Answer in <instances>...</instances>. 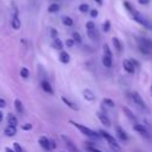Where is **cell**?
Instances as JSON below:
<instances>
[{
	"instance_id": "1",
	"label": "cell",
	"mask_w": 152,
	"mask_h": 152,
	"mask_svg": "<svg viewBox=\"0 0 152 152\" xmlns=\"http://www.w3.org/2000/svg\"><path fill=\"white\" fill-rule=\"evenodd\" d=\"M124 5H125V7H126L131 13H132V17H133V19H134L135 21H138L139 24H141V25H142V26H145L146 28H152V25H151V24H150V23H148L144 17H141V15H140V14H139V13H138V12H137V11H135V10H134V8H133V7L127 2V1H125V2H124Z\"/></svg>"
},
{
	"instance_id": "2",
	"label": "cell",
	"mask_w": 152,
	"mask_h": 152,
	"mask_svg": "<svg viewBox=\"0 0 152 152\" xmlns=\"http://www.w3.org/2000/svg\"><path fill=\"white\" fill-rule=\"evenodd\" d=\"M99 134L107 141V144H108V146L114 151V152H121V147H120V145L118 144V141L114 139V137L113 135H110L108 132H104V131H100L99 132Z\"/></svg>"
},
{
	"instance_id": "3",
	"label": "cell",
	"mask_w": 152,
	"mask_h": 152,
	"mask_svg": "<svg viewBox=\"0 0 152 152\" xmlns=\"http://www.w3.org/2000/svg\"><path fill=\"white\" fill-rule=\"evenodd\" d=\"M72 126H75L82 134H84L86 137H89V138H99L100 137V134L99 133H96L95 131H93L91 128H89V127H87V126H84V125H81V124H78V122H75V121H72V120H70L69 121Z\"/></svg>"
},
{
	"instance_id": "4",
	"label": "cell",
	"mask_w": 152,
	"mask_h": 152,
	"mask_svg": "<svg viewBox=\"0 0 152 152\" xmlns=\"http://www.w3.org/2000/svg\"><path fill=\"white\" fill-rule=\"evenodd\" d=\"M102 63L106 68H110L112 66V51L109 49V46L107 44L103 45V56H102Z\"/></svg>"
},
{
	"instance_id": "5",
	"label": "cell",
	"mask_w": 152,
	"mask_h": 152,
	"mask_svg": "<svg viewBox=\"0 0 152 152\" xmlns=\"http://www.w3.org/2000/svg\"><path fill=\"white\" fill-rule=\"evenodd\" d=\"M131 97H132V100H133V102H134V104H137L139 108H141V109H146V104H145V102H144V100H142V97L139 95V93L138 91H133L132 94H131Z\"/></svg>"
},
{
	"instance_id": "6",
	"label": "cell",
	"mask_w": 152,
	"mask_h": 152,
	"mask_svg": "<svg viewBox=\"0 0 152 152\" xmlns=\"http://www.w3.org/2000/svg\"><path fill=\"white\" fill-rule=\"evenodd\" d=\"M133 129L137 131V132H138L140 135H142L144 138L150 139V132L147 131V128H146L144 125H141V124H135V125L133 126Z\"/></svg>"
},
{
	"instance_id": "7",
	"label": "cell",
	"mask_w": 152,
	"mask_h": 152,
	"mask_svg": "<svg viewBox=\"0 0 152 152\" xmlns=\"http://www.w3.org/2000/svg\"><path fill=\"white\" fill-rule=\"evenodd\" d=\"M62 139L64 140V142H65V145H66V147L70 152H80L78 148L76 147V145L70 140V138H68L66 135H62Z\"/></svg>"
},
{
	"instance_id": "8",
	"label": "cell",
	"mask_w": 152,
	"mask_h": 152,
	"mask_svg": "<svg viewBox=\"0 0 152 152\" xmlns=\"http://www.w3.org/2000/svg\"><path fill=\"white\" fill-rule=\"evenodd\" d=\"M115 132H116V135H118L119 140H121V141H124V142H127V141H128V135H127V133H126L120 126H116V127H115Z\"/></svg>"
},
{
	"instance_id": "9",
	"label": "cell",
	"mask_w": 152,
	"mask_h": 152,
	"mask_svg": "<svg viewBox=\"0 0 152 152\" xmlns=\"http://www.w3.org/2000/svg\"><path fill=\"white\" fill-rule=\"evenodd\" d=\"M122 66H124V70L126 71V72H128L129 75H132V74H134V66H133V64L131 63V61L129 59H124L122 61Z\"/></svg>"
},
{
	"instance_id": "10",
	"label": "cell",
	"mask_w": 152,
	"mask_h": 152,
	"mask_svg": "<svg viewBox=\"0 0 152 152\" xmlns=\"http://www.w3.org/2000/svg\"><path fill=\"white\" fill-rule=\"evenodd\" d=\"M96 115H97L99 120H100L106 127H110V120H109V118H108L104 113H102V112H97Z\"/></svg>"
},
{
	"instance_id": "11",
	"label": "cell",
	"mask_w": 152,
	"mask_h": 152,
	"mask_svg": "<svg viewBox=\"0 0 152 152\" xmlns=\"http://www.w3.org/2000/svg\"><path fill=\"white\" fill-rule=\"evenodd\" d=\"M139 45L144 46L145 49H147L148 51L152 52V40L148 38H139Z\"/></svg>"
},
{
	"instance_id": "12",
	"label": "cell",
	"mask_w": 152,
	"mask_h": 152,
	"mask_svg": "<svg viewBox=\"0 0 152 152\" xmlns=\"http://www.w3.org/2000/svg\"><path fill=\"white\" fill-rule=\"evenodd\" d=\"M38 142H39V145H40L44 150H46V151H50V150H51L50 140H49L46 137H40V138H39V140H38Z\"/></svg>"
},
{
	"instance_id": "13",
	"label": "cell",
	"mask_w": 152,
	"mask_h": 152,
	"mask_svg": "<svg viewBox=\"0 0 152 152\" xmlns=\"http://www.w3.org/2000/svg\"><path fill=\"white\" fill-rule=\"evenodd\" d=\"M122 112L125 113V115H126L131 121H134V122L137 124V118H135V115L132 113V110H131L128 107H126V106H125V107H122Z\"/></svg>"
},
{
	"instance_id": "14",
	"label": "cell",
	"mask_w": 152,
	"mask_h": 152,
	"mask_svg": "<svg viewBox=\"0 0 152 152\" xmlns=\"http://www.w3.org/2000/svg\"><path fill=\"white\" fill-rule=\"evenodd\" d=\"M4 133H5V135L6 137H14L15 134H17V128H15V126H7L5 129H4Z\"/></svg>"
},
{
	"instance_id": "15",
	"label": "cell",
	"mask_w": 152,
	"mask_h": 152,
	"mask_svg": "<svg viewBox=\"0 0 152 152\" xmlns=\"http://www.w3.org/2000/svg\"><path fill=\"white\" fill-rule=\"evenodd\" d=\"M61 99H62L63 103H64L66 107H69V108H70V109H72V110H78V107H77V106H76L74 102H71L69 99H66L65 96H62Z\"/></svg>"
},
{
	"instance_id": "16",
	"label": "cell",
	"mask_w": 152,
	"mask_h": 152,
	"mask_svg": "<svg viewBox=\"0 0 152 152\" xmlns=\"http://www.w3.org/2000/svg\"><path fill=\"white\" fill-rule=\"evenodd\" d=\"M83 97L87 101H94L95 100V94L90 90V89H84L83 90Z\"/></svg>"
},
{
	"instance_id": "17",
	"label": "cell",
	"mask_w": 152,
	"mask_h": 152,
	"mask_svg": "<svg viewBox=\"0 0 152 152\" xmlns=\"http://www.w3.org/2000/svg\"><path fill=\"white\" fill-rule=\"evenodd\" d=\"M42 89H43L45 93H48V94H53V89H52L51 84H50L48 81H43V82H42Z\"/></svg>"
},
{
	"instance_id": "18",
	"label": "cell",
	"mask_w": 152,
	"mask_h": 152,
	"mask_svg": "<svg viewBox=\"0 0 152 152\" xmlns=\"http://www.w3.org/2000/svg\"><path fill=\"white\" fill-rule=\"evenodd\" d=\"M59 61H61L62 63H64V64L69 63V61H70L69 53H68L66 51H61V53H59Z\"/></svg>"
},
{
	"instance_id": "19",
	"label": "cell",
	"mask_w": 152,
	"mask_h": 152,
	"mask_svg": "<svg viewBox=\"0 0 152 152\" xmlns=\"http://www.w3.org/2000/svg\"><path fill=\"white\" fill-rule=\"evenodd\" d=\"M12 27L14 28V30H19L20 28V20H19V18H18V14H14L13 15V18H12Z\"/></svg>"
},
{
	"instance_id": "20",
	"label": "cell",
	"mask_w": 152,
	"mask_h": 152,
	"mask_svg": "<svg viewBox=\"0 0 152 152\" xmlns=\"http://www.w3.org/2000/svg\"><path fill=\"white\" fill-rule=\"evenodd\" d=\"M87 33H88V37H89L91 40H99V33H97L96 28L87 30Z\"/></svg>"
},
{
	"instance_id": "21",
	"label": "cell",
	"mask_w": 152,
	"mask_h": 152,
	"mask_svg": "<svg viewBox=\"0 0 152 152\" xmlns=\"http://www.w3.org/2000/svg\"><path fill=\"white\" fill-rule=\"evenodd\" d=\"M112 43H113L115 50H116L118 52H121V50H122V45H121V42L119 40V38L113 37V38H112Z\"/></svg>"
},
{
	"instance_id": "22",
	"label": "cell",
	"mask_w": 152,
	"mask_h": 152,
	"mask_svg": "<svg viewBox=\"0 0 152 152\" xmlns=\"http://www.w3.org/2000/svg\"><path fill=\"white\" fill-rule=\"evenodd\" d=\"M7 122H8L10 126H17L18 119H17L13 114H8V116H7Z\"/></svg>"
},
{
	"instance_id": "23",
	"label": "cell",
	"mask_w": 152,
	"mask_h": 152,
	"mask_svg": "<svg viewBox=\"0 0 152 152\" xmlns=\"http://www.w3.org/2000/svg\"><path fill=\"white\" fill-rule=\"evenodd\" d=\"M14 107H15V109H17V112L19 113V114H21L23 112H24V107H23V103H21V101L20 100H14Z\"/></svg>"
},
{
	"instance_id": "24",
	"label": "cell",
	"mask_w": 152,
	"mask_h": 152,
	"mask_svg": "<svg viewBox=\"0 0 152 152\" xmlns=\"http://www.w3.org/2000/svg\"><path fill=\"white\" fill-rule=\"evenodd\" d=\"M62 21L65 26H72L74 25V20L70 18V17H63L62 18Z\"/></svg>"
},
{
	"instance_id": "25",
	"label": "cell",
	"mask_w": 152,
	"mask_h": 152,
	"mask_svg": "<svg viewBox=\"0 0 152 152\" xmlns=\"http://www.w3.org/2000/svg\"><path fill=\"white\" fill-rule=\"evenodd\" d=\"M53 46H55L57 50H62V49H63V43H62V40L58 39V38H55V39H53Z\"/></svg>"
},
{
	"instance_id": "26",
	"label": "cell",
	"mask_w": 152,
	"mask_h": 152,
	"mask_svg": "<svg viewBox=\"0 0 152 152\" xmlns=\"http://www.w3.org/2000/svg\"><path fill=\"white\" fill-rule=\"evenodd\" d=\"M48 11H49L50 13H55V12H58V11H59V5H58V4H52V5H50V6H49Z\"/></svg>"
},
{
	"instance_id": "27",
	"label": "cell",
	"mask_w": 152,
	"mask_h": 152,
	"mask_svg": "<svg viewBox=\"0 0 152 152\" xmlns=\"http://www.w3.org/2000/svg\"><path fill=\"white\" fill-rule=\"evenodd\" d=\"M102 103H103V104H106V106H108L109 108H113V107L115 106L114 101H113V100H110V99H103V100H102Z\"/></svg>"
},
{
	"instance_id": "28",
	"label": "cell",
	"mask_w": 152,
	"mask_h": 152,
	"mask_svg": "<svg viewBox=\"0 0 152 152\" xmlns=\"http://www.w3.org/2000/svg\"><path fill=\"white\" fill-rule=\"evenodd\" d=\"M72 40L76 42V43H81L82 42V38H81V34L78 32H72Z\"/></svg>"
},
{
	"instance_id": "29",
	"label": "cell",
	"mask_w": 152,
	"mask_h": 152,
	"mask_svg": "<svg viewBox=\"0 0 152 152\" xmlns=\"http://www.w3.org/2000/svg\"><path fill=\"white\" fill-rule=\"evenodd\" d=\"M28 75H30V71H28L27 68H21V69H20V76H21L23 78H27Z\"/></svg>"
},
{
	"instance_id": "30",
	"label": "cell",
	"mask_w": 152,
	"mask_h": 152,
	"mask_svg": "<svg viewBox=\"0 0 152 152\" xmlns=\"http://www.w3.org/2000/svg\"><path fill=\"white\" fill-rule=\"evenodd\" d=\"M78 10H80L82 13H87V12L89 11V6H88L87 4H81L80 7H78Z\"/></svg>"
},
{
	"instance_id": "31",
	"label": "cell",
	"mask_w": 152,
	"mask_h": 152,
	"mask_svg": "<svg viewBox=\"0 0 152 152\" xmlns=\"http://www.w3.org/2000/svg\"><path fill=\"white\" fill-rule=\"evenodd\" d=\"M139 51H140L142 55H147V56H148V55H151V51H148L147 49H145V48H144V46H141V45H139Z\"/></svg>"
},
{
	"instance_id": "32",
	"label": "cell",
	"mask_w": 152,
	"mask_h": 152,
	"mask_svg": "<svg viewBox=\"0 0 152 152\" xmlns=\"http://www.w3.org/2000/svg\"><path fill=\"white\" fill-rule=\"evenodd\" d=\"M13 151L14 152H23V148H21V146L18 142H14L13 144Z\"/></svg>"
},
{
	"instance_id": "33",
	"label": "cell",
	"mask_w": 152,
	"mask_h": 152,
	"mask_svg": "<svg viewBox=\"0 0 152 152\" xmlns=\"http://www.w3.org/2000/svg\"><path fill=\"white\" fill-rule=\"evenodd\" d=\"M109 28H110V23H109V20H107V21H104V24H103V31H104V32H108Z\"/></svg>"
},
{
	"instance_id": "34",
	"label": "cell",
	"mask_w": 152,
	"mask_h": 152,
	"mask_svg": "<svg viewBox=\"0 0 152 152\" xmlns=\"http://www.w3.org/2000/svg\"><path fill=\"white\" fill-rule=\"evenodd\" d=\"M87 152H102V151H100L94 146H87Z\"/></svg>"
},
{
	"instance_id": "35",
	"label": "cell",
	"mask_w": 152,
	"mask_h": 152,
	"mask_svg": "<svg viewBox=\"0 0 152 152\" xmlns=\"http://www.w3.org/2000/svg\"><path fill=\"white\" fill-rule=\"evenodd\" d=\"M86 27H87V30H93V28H96V27H95V24H94L93 21H88V23L86 24Z\"/></svg>"
},
{
	"instance_id": "36",
	"label": "cell",
	"mask_w": 152,
	"mask_h": 152,
	"mask_svg": "<svg viewBox=\"0 0 152 152\" xmlns=\"http://www.w3.org/2000/svg\"><path fill=\"white\" fill-rule=\"evenodd\" d=\"M21 128H23V131H30L32 128V125L31 124H25V125L21 126Z\"/></svg>"
},
{
	"instance_id": "37",
	"label": "cell",
	"mask_w": 152,
	"mask_h": 152,
	"mask_svg": "<svg viewBox=\"0 0 152 152\" xmlns=\"http://www.w3.org/2000/svg\"><path fill=\"white\" fill-rule=\"evenodd\" d=\"M50 33H51V37L55 39V38H57V36H58V32L55 30V28H51L50 30Z\"/></svg>"
},
{
	"instance_id": "38",
	"label": "cell",
	"mask_w": 152,
	"mask_h": 152,
	"mask_svg": "<svg viewBox=\"0 0 152 152\" xmlns=\"http://www.w3.org/2000/svg\"><path fill=\"white\" fill-rule=\"evenodd\" d=\"M74 43H75V42H74L72 39H66V42H65V44H66L68 48H72V46H74Z\"/></svg>"
},
{
	"instance_id": "39",
	"label": "cell",
	"mask_w": 152,
	"mask_h": 152,
	"mask_svg": "<svg viewBox=\"0 0 152 152\" xmlns=\"http://www.w3.org/2000/svg\"><path fill=\"white\" fill-rule=\"evenodd\" d=\"M6 106V101L4 99H0V108H4Z\"/></svg>"
},
{
	"instance_id": "40",
	"label": "cell",
	"mask_w": 152,
	"mask_h": 152,
	"mask_svg": "<svg viewBox=\"0 0 152 152\" xmlns=\"http://www.w3.org/2000/svg\"><path fill=\"white\" fill-rule=\"evenodd\" d=\"M138 2H139L140 5H147V4L150 2V0H138Z\"/></svg>"
},
{
	"instance_id": "41",
	"label": "cell",
	"mask_w": 152,
	"mask_h": 152,
	"mask_svg": "<svg viewBox=\"0 0 152 152\" xmlns=\"http://www.w3.org/2000/svg\"><path fill=\"white\" fill-rule=\"evenodd\" d=\"M90 15H91V17H96V15H97V11H96V10H91V11H90Z\"/></svg>"
},
{
	"instance_id": "42",
	"label": "cell",
	"mask_w": 152,
	"mask_h": 152,
	"mask_svg": "<svg viewBox=\"0 0 152 152\" xmlns=\"http://www.w3.org/2000/svg\"><path fill=\"white\" fill-rule=\"evenodd\" d=\"M129 61H131V63L133 64V66H138V65H139V63H138L135 59H129Z\"/></svg>"
},
{
	"instance_id": "43",
	"label": "cell",
	"mask_w": 152,
	"mask_h": 152,
	"mask_svg": "<svg viewBox=\"0 0 152 152\" xmlns=\"http://www.w3.org/2000/svg\"><path fill=\"white\" fill-rule=\"evenodd\" d=\"M5 151H6V152H14V151H13L12 148H10V147H6V148H5Z\"/></svg>"
},
{
	"instance_id": "44",
	"label": "cell",
	"mask_w": 152,
	"mask_h": 152,
	"mask_svg": "<svg viewBox=\"0 0 152 152\" xmlns=\"http://www.w3.org/2000/svg\"><path fill=\"white\" fill-rule=\"evenodd\" d=\"M95 2H96L97 5H100V6L102 5V0H95Z\"/></svg>"
},
{
	"instance_id": "45",
	"label": "cell",
	"mask_w": 152,
	"mask_h": 152,
	"mask_svg": "<svg viewBox=\"0 0 152 152\" xmlns=\"http://www.w3.org/2000/svg\"><path fill=\"white\" fill-rule=\"evenodd\" d=\"M2 119H4V114H2L1 112H0V122L2 121Z\"/></svg>"
},
{
	"instance_id": "46",
	"label": "cell",
	"mask_w": 152,
	"mask_h": 152,
	"mask_svg": "<svg viewBox=\"0 0 152 152\" xmlns=\"http://www.w3.org/2000/svg\"><path fill=\"white\" fill-rule=\"evenodd\" d=\"M151 94H152V87H151Z\"/></svg>"
},
{
	"instance_id": "47",
	"label": "cell",
	"mask_w": 152,
	"mask_h": 152,
	"mask_svg": "<svg viewBox=\"0 0 152 152\" xmlns=\"http://www.w3.org/2000/svg\"><path fill=\"white\" fill-rule=\"evenodd\" d=\"M62 152H64V151H62Z\"/></svg>"
}]
</instances>
